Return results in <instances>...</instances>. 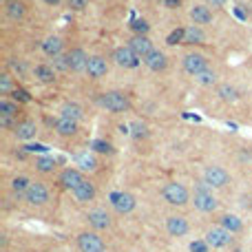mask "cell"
<instances>
[{
    "mask_svg": "<svg viewBox=\"0 0 252 252\" xmlns=\"http://www.w3.org/2000/svg\"><path fill=\"white\" fill-rule=\"evenodd\" d=\"M60 115H62V117L73 119V122H80V119L84 117V109H82L78 102H64L62 109H60Z\"/></svg>",
    "mask_w": 252,
    "mask_h": 252,
    "instance_id": "obj_28",
    "label": "cell"
},
{
    "mask_svg": "<svg viewBox=\"0 0 252 252\" xmlns=\"http://www.w3.org/2000/svg\"><path fill=\"white\" fill-rule=\"evenodd\" d=\"M162 197L168 206H173V208H181V206L193 201L191 191H188L181 181H166L162 188Z\"/></svg>",
    "mask_w": 252,
    "mask_h": 252,
    "instance_id": "obj_1",
    "label": "cell"
},
{
    "mask_svg": "<svg viewBox=\"0 0 252 252\" xmlns=\"http://www.w3.org/2000/svg\"><path fill=\"white\" fill-rule=\"evenodd\" d=\"M14 76L11 73H2L0 76V93L2 96H9V93H14Z\"/></svg>",
    "mask_w": 252,
    "mask_h": 252,
    "instance_id": "obj_35",
    "label": "cell"
},
{
    "mask_svg": "<svg viewBox=\"0 0 252 252\" xmlns=\"http://www.w3.org/2000/svg\"><path fill=\"white\" fill-rule=\"evenodd\" d=\"M131 29L135 31V36H148V29H151V24L146 22L144 18H137L131 22Z\"/></svg>",
    "mask_w": 252,
    "mask_h": 252,
    "instance_id": "obj_37",
    "label": "cell"
},
{
    "mask_svg": "<svg viewBox=\"0 0 252 252\" xmlns=\"http://www.w3.org/2000/svg\"><path fill=\"white\" fill-rule=\"evenodd\" d=\"M129 131H131V137H135V139H142L148 135V126L142 119H133V122L129 124Z\"/></svg>",
    "mask_w": 252,
    "mask_h": 252,
    "instance_id": "obj_32",
    "label": "cell"
},
{
    "mask_svg": "<svg viewBox=\"0 0 252 252\" xmlns=\"http://www.w3.org/2000/svg\"><path fill=\"white\" fill-rule=\"evenodd\" d=\"M219 226H221V228H226L230 234H239L243 230V221L237 217V214H233V213L221 214V217H219Z\"/></svg>",
    "mask_w": 252,
    "mask_h": 252,
    "instance_id": "obj_23",
    "label": "cell"
},
{
    "mask_svg": "<svg viewBox=\"0 0 252 252\" xmlns=\"http://www.w3.org/2000/svg\"><path fill=\"white\" fill-rule=\"evenodd\" d=\"M166 233L171 237H186V234L191 233V224H188V219L184 214H168L166 217Z\"/></svg>",
    "mask_w": 252,
    "mask_h": 252,
    "instance_id": "obj_13",
    "label": "cell"
},
{
    "mask_svg": "<svg viewBox=\"0 0 252 252\" xmlns=\"http://www.w3.org/2000/svg\"><path fill=\"white\" fill-rule=\"evenodd\" d=\"M208 7H214V9H221V7H226V2L228 0H204Z\"/></svg>",
    "mask_w": 252,
    "mask_h": 252,
    "instance_id": "obj_44",
    "label": "cell"
},
{
    "mask_svg": "<svg viewBox=\"0 0 252 252\" xmlns=\"http://www.w3.org/2000/svg\"><path fill=\"white\" fill-rule=\"evenodd\" d=\"M109 201L117 214H131L135 210V206H137L135 195H131V193H126V191H113L109 195Z\"/></svg>",
    "mask_w": 252,
    "mask_h": 252,
    "instance_id": "obj_8",
    "label": "cell"
},
{
    "mask_svg": "<svg viewBox=\"0 0 252 252\" xmlns=\"http://www.w3.org/2000/svg\"><path fill=\"white\" fill-rule=\"evenodd\" d=\"M184 31H186L184 44H204V42H206L204 27H197V24H188V27H184Z\"/></svg>",
    "mask_w": 252,
    "mask_h": 252,
    "instance_id": "obj_26",
    "label": "cell"
},
{
    "mask_svg": "<svg viewBox=\"0 0 252 252\" xmlns=\"http://www.w3.org/2000/svg\"><path fill=\"white\" fill-rule=\"evenodd\" d=\"M111 60H113L117 67H122V69H137L142 58H139L137 53H135L133 49L129 47V44H124V47L115 49L113 56H111Z\"/></svg>",
    "mask_w": 252,
    "mask_h": 252,
    "instance_id": "obj_10",
    "label": "cell"
},
{
    "mask_svg": "<svg viewBox=\"0 0 252 252\" xmlns=\"http://www.w3.org/2000/svg\"><path fill=\"white\" fill-rule=\"evenodd\" d=\"M69 7L73 11H84L89 7V0H69Z\"/></svg>",
    "mask_w": 252,
    "mask_h": 252,
    "instance_id": "obj_41",
    "label": "cell"
},
{
    "mask_svg": "<svg viewBox=\"0 0 252 252\" xmlns=\"http://www.w3.org/2000/svg\"><path fill=\"white\" fill-rule=\"evenodd\" d=\"M129 47L133 49V51L137 53L142 60L155 51V47H153V42H151V38H148V36H133V38L129 40Z\"/></svg>",
    "mask_w": 252,
    "mask_h": 252,
    "instance_id": "obj_22",
    "label": "cell"
},
{
    "mask_svg": "<svg viewBox=\"0 0 252 252\" xmlns=\"http://www.w3.org/2000/svg\"><path fill=\"white\" fill-rule=\"evenodd\" d=\"M96 197H97V188L91 179H84L76 191H73V199H76L78 204H91Z\"/></svg>",
    "mask_w": 252,
    "mask_h": 252,
    "instance_id": "obj_18",
    "label": "cell"
},
{
    "mask_svg": "<svg viewBox=\"0 0 252 252\" xmlns=\"http://www.w3.org/2000/svg\"><path fill=\"white\" fill-rule=\"evenodd\" d=\"M34 76H36V80L42 82V84H51V82H56V69H53L51 64H36Z\"/></svg>",
    "mask_w": 252,
    "mask_h": 252,
    "instance_id": "obj_27",
    "label": "cell"
},
{
    "mask_svg": "<svg viewBox=\"0 0 252 252\" xmlns=\"http://www.w3.org/2000/svg\"><path fill=\"white\" fill-rule=\"evenodd\" d=\"M53 129H56V133L60 135V137H73V135H78V131H80V122H73V119L69 117H58L56 124H53Z\"/></svg>",
    "mask_w": 252,
    "mask_h": 252,
    "instance_id": "obj_21",
    "label": "cell"
},
{
    "mask_svg": "<svg viewBox=\"0 0 252 252\" xmlns=\"http://www.w3.org/2000/svg\"><path fill=\"white\" fill-rule=\"evenodd\" d=\"M58 168L56 159H53L51 155H38L36 157V171L42 173V175H49V173H53Z\"/></svg>",
    "mask_w": 252,
    "mask_h": 252,
    "instance_id": "obj_30",
    "label": "cell"
},
{
    "mask_svg": "<svg viewBox=\"0 0 252 252\" xmlns=\"http://www.w3.org/2000/svg\"><path fill=\"white\" fill-rule=\"evenodd\" d=\"M24 151H29V153H34V151H40V153H44L47 151V146H40V144H27V146H24Z\"/></svg>",
    "mask_w": 252,
    "mask_h": 252,
    "instance_id": "obj_45",
    "label": "cell"
},
{
    "mask_svg": "<svg viewBox=\"0 0 252 252\" xmlns=\"http://www.w3.org/2000/svg\"><path fill=\"white\" fill-rule=\"evenodd\" d=\"M86 224H89L91 230H96V233H102V230H109L113 226V219L106 210L102 208H96V210H89L86 213Z\"/></svg>",
    "mask_w": 252,
    "mask_h": 252,
    "instance_id": "obj_12",
    "label": "cell"
},
{
    "mask_svg": "<svg viewBox=\"0 0 252 252\" xmlns=\"http://www.w3.org/2000/svg\"><path fill=\"white\" fill-rule=\"evenodd\" d=\"M91 148L96 153H113V146H111L109 142H104V139H93V142H91Z\"/></svg>",
    "mask_w": 252,
    "mask_h": 252,
    "instance_id": "obj_39",
    "label": "cell"
},
{
    "mask_svg": "<svg viewBox=\"0 0 252 252\" xmlns=\"http://www.w3.org/2000/svg\"><path fill=\"white\" fill-rule=\"evenodd\" d=\"M53 69H60V71H69V60H67V56L53 58Z\"/></svg>",
    "mask_w": 252,
    "mask_h": 252,
    "instance_id": "obj_40",
    "label": "cell"
},
{
    "mask_svg": "<svg viewBox=\"0 0 252 252\" xmlns=\"http://www.w3.org/2000/svg\"><path fill=\"white\" fill-rule=\"evenodd\" d=\"M217 78H219V76L213 71V69H206L204 73L195 76V82H197L199 86H214V84H217Z\"/></svg>",
    "mask_w": 252,
    "mask_h": 252,
    "instance_id": "obj_33",
    "label": "cell"
},
{
    "mask_svg": "<svg viewBox=\"0 0 252 252\" xmlns=\"http://www.w3.org/2000/svg\"><path fill=\"white\" fill-rule=\"evenodd\" d=\"M76 166L80 168L82 173H93V171H97V157L93 155V153H89V151H84V153H80V155L76 157Z\"/></svg>",
    "mask_w": 252,
    "mask_h": 252,
    "instance_id": "obj_24",
    "label": "cell"
},
{
    "mask_svg": "<svg viewBox=\"0 0 252 252\" xmlns=\"http://www.w3.org/2000/svg\"><path fill=\"white\" fill-rule=\"evenodd\" d=\"M181 67H184V71L188 73V76H199V73H204L208 67V58L204 56V53L199 51H188L184 53V58H181Z\"/></svg>",
    "mask_w": 252,
    "mask_h": 252,
    "instance_id": "obj_6",
    "label": "cell"
},
{
    "mask_svg": "<svg viewBox=\"0 0 252 252\" xmlns=\"http://www.w3.org/2000/svg\"><path fill=\"white\" fill-rule=\"evenodd\" d=\"M204 239L208 241V246L213 248V250H224V248H228L230 243H233V234H230L226 228H221V226L208 228L206 234H204Z\"/></svg>",
    "mask_w": 252,
    "mask_h": 252,
    "instance_id": "obj_9",
    "label": "cell"
},
{
    "mask_svg": "<svg viewBox=\"0 0 252 252\" xmlns=\"http://www.w3.org/2000/svg\"><path fill=\"white\" fill-rule=\"evenodd\" d=\"M86 177H84V173L80 171L78 166H67V168H62L60 171V175H58V184L64 188V191H76L78 186L84 181Z\"/></svg>",
    "mask_w": 252,
    "mask_h": 252,
    "instance_id": "obj_11",
    "label": "cell"
},
{
    "mask_svg": "<svg viewBox=\"0 0 252 252\" xmlns=\"http://www.w3.org/2000/svg\"><path fill=\"white\" fill-rule=\"evenodd\" d=\"M204 181L210 186V188H226V186L233 181V177H230V173L226 171L224 166L210 164V166L204 168Z\"/></svg>",
    "mask_w": 252,
    "mask_h": 252,
    "instance_id": "obj_7",
    "label": "cell"
},
{
    "mask_svg": "<svg viewBox=\"0 0 252 252\" xmlns=\"http://www.w3.org/2000/svg\"><path fill=\"white\" fill-rule=\"evenodd\" d=\"M109 73V62L104 56H91L89 64H86V76L93 78V80H100Z\"/></svg>",
    "mask_w": 252,
    "mask_h": 252,
    "instance_id": "obj_16",
    "label": "cell"
},
{
    "mask_svg": "<svg viewBox=\"0 0 252 252\" xmlns=\"http://www.w3.org/2000/svg\"><path fill=\"white\" fill-rule=\"evenodd\" d=\"M78 250L80 252H106V243L100 233L96 230H82L76 237Z\"/></svg>",
    "mask_w": 252,
    "mask_h": 252,
    "instance_id": "obj_4",
    "label": "cell"
},
{
    "mask_svg": "<svg viewBox=\"0 0 252 252\" xmlns=\"http://www.w3.org/2000/svg\"><path fill=\"white\" fill-rule=\"evenodd\" d=\"M44 2H49V5H58L60 0H44Z\"/></svg>",
    "mask_w": 252,
    "mask_h": 252,
    "instance_id": "obj_46",
    "label": "cell"
},
{
    "mask_svg": "<svg viewBox=\"0 0 252 252\" xmlns=\"http://www.w3.org/2000/svg\"><path fill=\"white\" fill-rule=\"evenodd\" d=\"M144 64H146L153 73H162V71H166V69H168V58H166V53H164V51L155 49L151 56L144 58Z\"/></svg>",
    "mask_w": 252,
    "mask_h": 252,
    "instance_id": "obj_19",
    "label": "cell"
},
{
    "mask_svg": "<svg viewBox=\"0 0 252 252\" xmlns=\"http://www.w3.org/2000/svg\"><path fill=\"white\" fill-rule=\"evenodd\" d=\"M62 49H64V42H62L60 36H49V38L42 40V51L47 53L49 58L62 56Z\"/></svg>",
    "mask_w": 252,
    "mask_h": 252,
    "instance_id": "obj_25",
    "label": "cell"
},
{
    "mask_svg": "<svg viewBox=\"0 0 252 252\" xmlns=\"http://www.w3.org/2000/svg\"><path fill=\"white\" fill-rule=\"evenodd\" d=\"M18 113H20V106L16 100H9V97L0 100V117H2L5 126H11V119L18 117Z\"/></svg>",
    "mask_w": 252,
    "mask_h": 252,
    "instance_id": "obj_20",
    "label": "cell"
},
{
    "mask_svg": "<svg viewBox=\"0 0 252 252\" xmlns=\"http://www.w3.org/2000/svg\"><path fill=\"white\" fill-rule=\"evenodd\" d=\"M97 102L109 113H126V111H131V97L124 91H106V93L100 96Z\"/></svg>",
    "mask_w": 252,
    "mask_h": 252,
    "instance_id": "obj_2",
    "label": "cell"
},
{
    "mask_svg": "<svg viewBox=\"0 0 252 252\" xmlns=\"http://www.w3.org/2000/svg\"><path fill=\"white\" fill-rule=\"evenodd\" d=\"M14 135L20 139V142H31L38 135V126L31 119H20V122L14 124Z\"/></svg>",
    "mask_w": 252,
    "mask_h": 252,
    "instance_id": "obj_17",
    "label": "cell"
},
{
    "mask_svg": "<svg viewBox=\"0 0 252 252\" xmlns=\"http://www.w3.org/2000/svg\"><path fill=\"white\" fill-rule=\"evenodd\" d=\"M162 2H164V7L171 9V11H175V9H179L181 7V0H162Z\"/></svg>",
    "mask_w": 252,
    "mask_h": 252,
    "instance_id": "obj_43",
    "label": "cell"
},
{
    "mask_svg": "<svg viewBox=\"0 0 252 252\" xmlns=\"http://www.w3.org/2000/svg\"><path fill=\"white\" fill-rule=\"evenodd\" d=\"M2 252H7V250H2Z\"/></svg>",
    "mask_w": 252,
    "mask_h": 252,
    "instance_id": "obj_47",
    "label": "cell"
},
{
    "mask_svg": "<svg viewBox=\"0 0 252 252\" xmlns=\"http://www.w3.org/2000/svg\"><path fill=\"white\" fill-rule=\"evenodd\" d=\"M22 199L27 201L29 206H34V208H42V206H47L49 199H51V191H49L47 184H42V181H31V186H29V191L24 193Z\"/></svg>",
    "mask_w": 252,
    "mask_h": 252,
    "instance_id": "obj_5",
    "label": "cell"
},
{
    "mask_svg": "<svg viewBox=\"0 0 252 252\" xmlns=\"http://www.w3.org/2000/svg\"><path fill=\"white\" fill-rule=\"evenodd\" d=\"M14 97H16V102H29V93H27V91H24V89H16L14 91Z\"/></svg>",
    "mask_w": 252,
    "mask_h": 252,
    "instance_id": "obj_42",
    "label": "cell"
},
{
    "mask_svg": "<svg viewBox=\"0 0 252 252\" xmlns=\"http://www.w3.org/2000/svg\"><path fill=\"white\" fill-rule=\"evenodd\" d=\"M89 58H91V56L84 51V49H80V47L71 49V51L67 53L69 71H73V73H82V71H84V73H86V64H89Z\"/></svg>",
    "mask_w": 252,
    "mask_h": 252,
    "instance_id": "obj_14",
    "label": "cell"
},
{
    "mask_svg": "<svg viewBox=\"0 0 252 252\" xmlns=\"http://www.w3.org/2000/svg\"><path fill=\"white\" fill-rule=\"evenodd\" d=\"M29 186H31V179L24 177V175H18V177L11 179V191H14L18 197H24V193L29 191Z\"/></svg>",
    "mask_w": 252,
    "mask_h": 252,
    "instance_id": "obj_31",
    "label": "cell"
},
{
    "mask_svg": "<svg viewBox=\"0 0 252 252\" xmlns=\"http://www.w3.org/2000/svg\"><path fill=\"white\" fill-rule=\"evenodd\" d=\"M217 96L224 102H234L237 100V89L233 84H219L217 86Z\"/></svg>",
    "mask_w": 252,
    "mask_h": 252,
    "instance_id": "obj_34",
    "label": "cell"
},
{
    "mask_svg": "<svg viewBox=\"0 0 252 252\" xmlns=\"http://www.w3.org/2000/svg\"><path fill=\"white\" fill-rule=\"evenodd\" d=\"M184 36H186L184 27H179V29H173L171 34L166 36V44H171V47H177V44H184Z\"/></svg>",
    "mask_w": 252,
    "mask_h": 252,
    "instance_id": "obj_36",
    "label": "cell"
},
{
    "mask_svg": "<svg viewBox=\"0 0 252 252\" xmlns=\"http://www.w3.org/2000/svg\"><path fill=\"white\" fill-rule=\"evenodd\" d=\"M5 11L11 20H22L24 14H27V7H24V2H20V0H7Z\"/></svg>",
    "mask_w": 252,
    "mask_h": 252,
    "instance_id": "obj_29",
    "label": "cell"
},
{
    "mask_svg": "<svg viewBox=\"0 0 252 252\" xmlns=\"http://www.w3.org/2000/svg\"><path fill=\"white\" fill-rule=\"evenodd\" d=\"M188 250H191V252H210L213 248H210L208 241H206V239L201 237V239H193L191 246H188Z\"/></svg>",
    "mask_w": 252,
    "mask_h": 252,
    "instance_id": "obj_38",
    "label": "cell"
},
{
    "mask_svg": "<svg viewBox=\"0 0 252 252\" xmlns=\"http://www.w3.org/2000/svg\"><path fill=\"white\" fill-rule=\"evenodd\" d=\"M193 206H195L199 213H214V210L219 208V201L217 197L213 195V191H210V186L206 184V181H201V186L195 191V195H193Z\"/></svg>",
    "mask_w": 252,
    "mask_h": 252,
    "instance_id": "obj_3",
    "label": "cell"
},
{
    "mask_svg": "<svg viewBox=\"0 0 252 252\" xmlns=\"http://www.w3.org/2000/svg\"><path fill=\"white\" fill-rule=\"evenodd\" d=\"M188 16H191L193 24H197V27H206V24L213 22V9H210L206 2H197V5H193L191 11H188Z\"/></svg>",
    "mask_w": 252,
    "mask_h": 252,
    "instance_id": "obj_15",
    "label": "cell"
}]
</instances>
